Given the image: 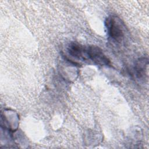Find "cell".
<instances>
[{
    "label": "cell",
    "instance_id": "obj_1",
    "mask_svg": "<svg viewBox=\"0 0 149 149\" xmlns=\"http://www.w3.org/2000/svg\"><path fill=\"white\" fill-rule=\"evenodd\" d=\"M107 33L110 38L116 42L123 41L126 36V27L120 18L116 16H109L105 22Z\"/></svg>",
    "mask_w": 149,
    "mask_h": 149
},
{
    "label": "cell",
    "instance_id": "obj_4",
    "mask_svg": "<svg viewBox=\"0 0 149 149\" xmlns=\"http://www.w3.org/2000/svg\"><path fill=\"white\" fill-rule=\"evenodd\" d=\"M148 61L147 58H140L136 62L134 66V74L136 77L139 79H144L147 75V66Z\"/></svg>",
    "mask_w": 149,
    "mask_h": 149
},
{
    "label": "cell",
    "instance_id": "obj_3",
    "mask_svg": "<svg viewBox=\"0 0 149 149\" xmlns=\"http://www.w3.org/2000/svg\"><path fill=\"white\" fill-rule=\"evenodd\" d=\"M69 54L80 60H88L87 55V47L84 46L77 42H70L68 47Z\"/></svg>",
    "mask_w": 149,
    "mask_h": 149
},
{
    "label": "cell",
    "instance_id": "obj_2",
    "mask_svg": "<svg viewBox=\"0 0 149 149\" xmlns=\"http://www.w3.org/2000/svg\"><path fill=\"white\" fill-rule=\"evenodd\" d=\"M88 59L94 63L101 66H109L110 60L106 56L102 49L97 46L91 45L87 47Z\"/></svg>",
    "mask_w": 149,
    "mask_h": 149
}]
</instances>
